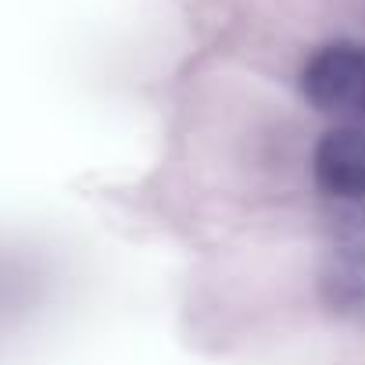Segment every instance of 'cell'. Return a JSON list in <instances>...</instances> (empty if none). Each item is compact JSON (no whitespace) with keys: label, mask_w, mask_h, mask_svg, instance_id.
<instances>
[{"label":"cell","mask_w":365,"mask_h":365,"mask_svg":"<svg viewBox=\"0 0 365 365\" xmlns=\"http://www.w3.org/2000/svg\"><path fill=\"white\" fill-rule=\"evenodd\" d=\"M301 93L322 115L365 118V47L329 43L315 51L301 72Z\"/></svg>","instance_id":"1"},{"label":"cell","mask_w":365,"mask_h":365,"mask_svg":"<svg viewBox=\"0 0 365 365\" xmlns=\"http://www.w3.org/2000/svg\"><path fill=\"white\" fill-rule=\"evenodd\" d=\"M315 187L336 201H365V129L336 125L312 154Z\"/></svg>","instance_id":"2"},{"label":"cell","mask_w":365,"mask_h":365,"mask_svg":"<svg viewBox=\"0 0 365 365\" xmlns=\"http://www.w3.org/2000/svg\"><path fill=\"white\" fill-rule=\"evenodd\" d=\"M319 290L329 308L351 312L365 304V247H336L322 272H319Z\"/></svg>","instance_id":"3"}]
</instances>
